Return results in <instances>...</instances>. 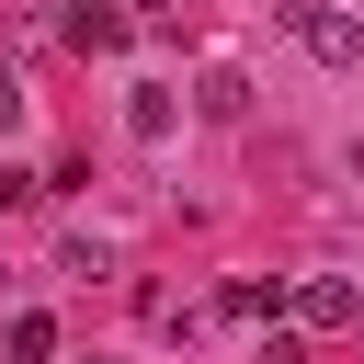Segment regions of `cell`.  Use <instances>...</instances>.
<instances>
[{
    "label": "cell",
    "instance_id": "cell-3",
    "mask_svg": "<svg viewBox=\"0 0 364 364\" xmlns=\"http://www.w3.org/2000/svg\"><path fill=\"white\" fill-rule=\"evenodd\" d=\"M68 46H80V57H114V46H125V11H114V0H68Z\"/></svg>",
    "mask_w": 364,
    "mask_h": 364
},
{
    "label": "cell",
    "instance_id": "cell-10",
    "mask_svg": "<svg viewBox=\"0 0 364 364\" xmlns=\"http://www.w3.org/2000/svg\"><path fill=\"white\" fill-rule=\"evenodd\" d=\"M307 11H330V0H273V23H284V34H296V23H307Z\"/></svg>",
    "mask_w": 364,
    "mask_h": 364
},
{
    "label": "cell",
    "instance_id": "cell-8",
    "mask_svg": "<svg viewBox=\"0 0 364 364\" xmlns=\"http://www.w3.org/2000/svg\"><path fill=\"white\" fill-rule=\"evenodd\" d=\"M11 125H23V68L0 57V136H11Z\"/></svg>",
    "mask_w": 364,
    "mask_h": 364
},
{
    "label": "cell",
    "instance_id": "cell-11",
    "mask_svg": "<svg viewBox=\"0 0 364 364\" xmlns=\"http://www.w3.org/2000/svg\"><path fill=\"white\" fill-rule=\"evenodd\" d=\"M136 11H148V23H159V11H171V0H136Z\"/></svg>",
    "mask_w": 364,
    "mask_h": 364
},
{
    "label": "cell",
    "instance_id": "cell-9",
    "mask_svg": "<svg viewBox=\"0 0 364 364\" xmlns=\"http://www.w3.org/2000/svg\"><path fill=\"white\" fill-rule=\"evenodd\" d=\"M250 364H307V341H296V330H273V341H262Z\"/></svg>",
    "mask_w": 364,
    "mask_h": 364
},
{
    "label": "cell",
    "instance_id": "cell-4",
    "mask_svg": "<svg viewBox=\"0 0 364 364\" xmlns=\"http://www.w3.org/2000/svg\"><path fill=\"white\" fill-rule=\"evenodd\" d=\"M193 102H205L216 125H239V114H250V80H239V68H205V80H193Z\"/></svg>",
    "mask_w": 364,
    "mask_h": 364
},
{
    "label": "cell",
    "instance_id": "cell-7",
    "mask_svg": "<svg viewBox=\"0 0 364 364\" xmlns=\"http://www.w3.org/2000/svg\"><path fill=\"white\" fill-rule=\"evenodd\" d=\"M273 307H284V284H262V273H239V284L216 296V318H273Z\"/></svg>",
    "mask_w": 364,
    "mask_h": 364
},
{
    "label": "cell",
    "instance_id": "cell-5",
    "mask_svg": "<svg viewBox=\"0 0 364 364\" xmlns=\"http://www.w3.org/2000/svg\"><path fill=\"white\" fill-rule=\"evenodd\" d=\"M0 353H11V364H46V353H57V318H46V307H23V318L0 330Z\"/></svg>",
    "mask_w": 364,
    "mask_h": 364
},
{
    "label": "cell",
    "instance_id": "cell-2",
    "mask_svg": "<svg viewBox=\"0 0 364 364\" xmlns=\"http://www.w3.org/2000/svg\"><path fill=\"white\" fill-rule=\"evenodd\" d=\"M296 46H307L318 68H353V57H364V11H341V0H330V11H307V23H296Z\"/></svg>",
    "mask_w": 364,
    "mask_h": 364
},
{
    "label": "cell",
    "instance_id": "cell-1",
    "mask_svg": "<svg viewBox=\"0 0 364 364\" xmlns=\"http://www.w3.org/2000/svg\"><path fill=\"white\" fill-rule=\"evenodd\" d=\"M284 318L296 330H364V284L353 273H296L284 284Z\"/></svg>",
    "mask_w": 364,
    "mask_h": 364
},
{
    "label": "cell",
    "instance_id": "cell-6",
    "mask_svg": "<svg viewBox=\"0 0 364 364\" xmlns=\"http://www.w3.org/2000/svg\"><path fill=\"white\" fill-rule=\"evenodd\" d=\"M125 125H136V136H148V148H159V136H171V125H182V102H171V91H159V80H148V91H136V102H125Z\"/></svg>",
    "mask_w": 364,
    "mask_h": 364
},
{
    "label": "cell",
    "instance_id": "cell-12",
    "mask_svg": "<svg viewBox=\"0 0 364 364\" xmlns=\"http://www.w3.org/2000/svg\"><path fill=\"white\" fill-rule=\"evenodd\" d=\"M353 182H364V136H353Z\"/></svg>",
    "mask_w": 364,
    "mask_h": 364
}]
</instances>
